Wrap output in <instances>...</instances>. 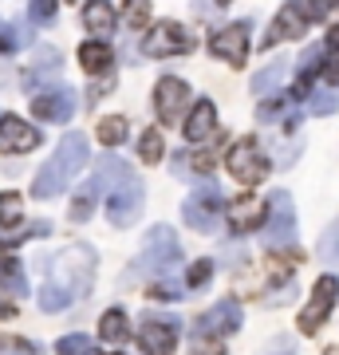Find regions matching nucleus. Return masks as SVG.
<instances>
[{
    "label": "nucleus",
    "instance_id": "c9c22d12",
    "mask_svg": "<svg viewBox=\"0 0 339 355\" xmlns=\"http://www.w3.org/2000/svg\"><path fill=\"white\" fill-rule=\"evenodd\" d=\"M331 8H336V0H312V8H308V16H312V20H324V16L331 12Z\"/></svg>",
    "mask_w": 339,
    "mask_h": 355
},
{
    "label": "nucleus",
    "instance_id": "aec40b11",
    "mask_svg": "<svg viewBox=\"0 0 339 355\" xmlns=\"http://www.w3.org/2000/svg\"><path fill=\"white\" fill-rule=\"evenodd\" d=\"M114 8L107 4V0H91L87 8H83V24H87L91 36H111L114 32Z\"/></svg>",
    "mask_w": 339,
    "mask_h": 355
},
{
    "label": "nucleus",
    "instance_id": "393cba45",
    "mask_svg": "<svg viewBox=\"0 0 339 355\" xmlns=\"http://www.w3.org/2000/svg\"><path fill=\"white\" fill-rule=\"evenodd\" d=\"M324 79L336 87L339 83V24L327 32V40H324Z\"/></svg>",
    "mask_w": 339,
    "mask_h": 355
},
{
    "label": "nucleus",
    "instance_id": "ddd939ff",
    "mask_svg": "<svg viewBox=\"0 0 339 355\" xmlns=\"http://www.w3.org/2000/svg\"><path fill=\"white\" fill-rule=\"evenodd\" d=\"M209 51H214L217 60H225V64L241 67L245 60H249V24L241 20V24L221 28V32L209 40Z\"/></svg>",
    "mask_w": 339,
    "mask_h": 355
},
{
    "label": "nucleus",
    "instance_id": "f257e3e1",
    "mask_svg": "<svg viewBox=\"0 0 339 355\" xmlns=\"http://www.w3.org/2000/svg\"><path fill=\"white\" fill-rule=\"evenodd\" d=\"M91 284H95V249H87V245H67L51 261L48 284L40 292V308L44 312H63V308H71L76 296H87Z\"/></svg>",
    "mask_w": 339,
    "mask_h": 355
},
{
    "label": "nucleus",
    "instance_id": "6e6552de",
    "mask_svg": "<svg viewBox=\"0 0 339 355\" xmlns=\"http://www.w3.org/2000/svg\"><path fill=\"white\" fill-rule=\"evenodd\" d=\"M264 241L272 249H284V245L296 241V209H292V198L284 190H277L268 198V225H264Z\"/></svg>",
    "mask_w": 339,
    "mask_h": 355
},
{
    "label": "nucleus",
    "instance_id": "a878e982",
    "mask_svg": "<svg viewBox=\"0 0 339 355\" xmlns=\"http://www.w3.org/2000/svg\"><path fill=\"white\" fill-rule=\"evenodd\" d=\"M284 71H288V60H277V64H268L261 76L252 79V91H257V95H268V91H277V87H280V79H284Z\"/></svg>",
    "mask_w": 339,
    "mask_h": 355
},
{
    "label": "nucleus",
    "instance_id": "f8f14e48",
    "mask_svg": "<svg viewBox=\"0 0 339 355\" xmlns=\"http://www.w3.org/2000/svg\"><path fill=\"white\" fill-rule=\"evenodd\" d=\"M189 103V83L177 76H162L158 79V87H154V107H158V119L162 123H177L182 111H186Z\"/></svg>",
    "mask_w": 339,
    "mask_h": 355
},
{
    "label": "nucleus",
    "instance_id": "cd10ccee",
    "mask_svg": "<svg viewBox=\"0 0 339 355\" xmlns=\"http://www.w3.org/2000/svg\"><path fill=\"white\" fill-rule=\"evenodd\" d=\"M139 154H142V162H158V158H162L166 154V142H162V130H146V135H142L139 139Z\"/></svg>",
    "mask_w": 339,
    "mask_h": 355
},
{
    "label": "nucleus",
    "instance_id": "423d86ee",
    "mask_svg": "<svg viewBox=\"0 0 339 355\" xmlns=\"http://www.w3.org/2000/svg\"><path fill=\"white\" fill-rule=\"evenodd\" d=\"M336 296H339V280L327 272V277L315 280V288H312V300L304 304L300 320H296V328L304 331V336H312V331L324 328V320L331 316V308H336Z\"/></svg>",
    "mask_w": 339,
    "mask_h": 355
},
{
    "label": "nucleus",
    "instance_id": "1a4fd4ad",
    "mask_svg": "<svg viewBox=\"0 0 339 355\" xmlns=\"http://www.w3.org/2000/svg\"><path fill=\"white\" fill-rule=\"evenodd\" d=\"M146 55H154V60H170V55H186L189 48H193V40H189V32L177 20H162V24H154L150 32H146Z\"/></svg>",
    "mask_w": 339,
    "mask_h": 355
},
{
    "label": "nucleus",
    "instance_id": "bb28decb",
    "mask_svg": "<svg viewBox=\"0 0 339 355\" xmlns=\"http://www.w3.org/2000/svg\"><path fill=\"white\" fill-rule=\"evenodd\" d=\"M320 261L324 265H339V217L324 229V237H320Z\"/></svg>",
    "mask_w": 339,
    "mask_h": 355
},
{
    "label": "nucleus",
    "instance_id": "c85d7f7f",
    "mask_svg": "<svg viewBox=\"0 0 339 355\" xmlns=\"http://www.w3.org/2000/svg\"><path fill=\"white\" fill-rule=\"evenodd\" d=\"M123 20L130 28H146L150 24V4H146V0H126L123 4Z\"/></svg>",
    "mask_w": 339,
    "mask_h": 355
},
{
    "label": "nucleus",
    "instance_id": "7c9ffc66",
    "mask_svg": "<svg viewBox=\"0 0 339 355\" xmlns=\"http://www.w3.org/2000/svg\"><path fill=\"white\" fill-rule=\"evenodd\" d=\"M55 352L60 355H91V340L87 336H63V340L55 343Z\"/></svg>",
    "mask_w": 339,
    "mask_h": 355
},
{
    "label": "nucleus",
    "instance_id": "72a5a7b5",
    "mask_svg": "<svg viewBox=\"0 0 339 355\" xmlns=\"http://www.w3.org/2000/svg\"><path fill=\"white\" fill-rule=\"evenodd\" d=\"M312 111H315V114L339 111V95H312Z\"/></svg>",
    "mask_w": 339,
    "mask_h": 355
},
{
    "label": "nucleus",
    "instance_id": "f3484780",
    "mask_svg": "<svg viewBox=\"0 0 339 355\" xmlns=\"http://www.w3.org/2000/svg\"><path fill=\"white\" fill-rule=\"evenodd\" d=\"M308 20H312V16L304 12L300 4H284V8L277 12V20H272V28H268L264 44H284V40H300L304 32H308Z\"/></svg>",
    "mask_w": 339,
    "mask_h": 355
},
{
    "label": "nucleus",
    "instance_id": "0eeeda50",
    "mask_svg": "<svg viewBox=\"0 0 339 355\" xmlns=\"http://www.w3.org/2000/svg\"><path fill=\"white\" fill-rule=\"evenodd\" d=\"M221 209H225L221 190H217V186H205V190H198V193H189V198H186L182 217H186V225L193 229V233H214Z\"/></svg>",
    "mask_w": 339,
    "mask_h": 355
},
{
    "label": "nucleus",
    "instance_id": "e433bc0d",
    "mask_svg": "<svg viewBox=\"0 0 339 355\" xmlns=\"http://www.w3.org/2000/svg\"><path fill=\"white\" fill-rule=\"evenodd\" d=\"M198 355H225L221 347H205V352H198Z\"/></svg>",
    "mask_w": 339,
    "mask_h": 355
},
{
    "label": "nucleus",
    "instance_id": "2f4dec72",
    "mask_svg": "<svg viewBox=\"0 0 339 355\" xmlns=\"http://www.w3.org/2000/svg\"><path fill=\"white\" fill-rule=\"evenodd\" d=\"M214 277V261H198V265L189 268V277H186V288H201L205 280Z\"/></svg>",
    "mask_w": 339,
    "mask_h": 355
},
{
    "label": "nucleus",
    "instance_id": "4468645a",
    "mask_svg": "<svg viewBox=\"0 0 339 355\" xmlns=\"http://www.w3.org/2000/svg\"><path fill=\"white\" fill-rule=\"evenodd\" d=\"M241 304L237 300H217L205 316L198 320V331L201 336H233V331L241 328Z\"/></svg>",
    "mask_w": 339,
    "mask_h": 355
},
{
    "label": "nucleus",
    "instance_id": "a211bd4d",
    "mask_svg": "<svg viewBox=\"0 0 339 355\" xmlns=\"http://www.w3.org/2000/svg\"><path fill=\"white\" fill-rule=\"evenodd\" d=\"M264 217H268V209H264V202L252 198V193L229 202V229H233V233H252V229H261Z\"/></svg>",
    "mask_w": 339,
    "mask_h": 355
},
{
    "label": "nucleus",
    "instance_id": "20e7f679",
    "mask_svg": "<svg viewBox=\"0 0 339 355\" xmlns=\"http://www.w3.org/2000/svg\"><path fill=\"white\" fill-rule=\"evenodd\" d=\"M126 178H134L130 174V166L119 162V158H111V154H103L99 162H95V170H91V178L83 182V190L76 193V205H71V221H87L91 209H95V202L103 198V190L107 186H123Z\"/></svg>",
    "mask_w": 339,
    "mask_h": 355
},
{
    "label": "nucleus",
    "instance_id": "9d476101",
    "mask_svg": "<svg viewBox=\"0 0 339 355\" xmlns=\"http://www.w3.org/2000/svg\"><path fill=\"white\" fill-rule=\"evenodd\" d=\"M142 214V182L139 178H126L123 186L111 190V202H107V217H111L114 229H126L134 225Z\"/></svg>",
    "mask_w": 339,
    "mask_h": 355
},
{
    "label": "nucleus",
    "instance_id": "f704fd0d",
    "mask_svg": "<svg viewBox=\"0 0 339 355\" xmlns=\"http://www.w3.org/2000/svg\"><path fill=\"white\" fill-rule=\"evenodd\" d=\"M150 296H158V300H177V296H182V284H162V280H158L150 288Z\"/></svg>",
    "mask_w": 339,
    "mask_h": 355
},
{
    "label": "nucleus",
    "instance_id": "a19ab883",
    "mask_svg": "<svg viewBox=\"0 0 339 355\" xmlns=\"http://www.w3.org/2000/svg\"><path fill=\"white\" fill-rule=\"evenodd\" d=\"M0 32H4V28H0Z\"/></svg>",
    "mask_w": 339,
    "mask_h": 355
},
{
    "label": "nucleus",
    "instance_id": "4c0bfd02",
    "mask_svg": "<svg viewBox=\"0 0 339 355\" xmlns=\"http://www.w3.org/2000/svg\"><path fill=\"white\" fill-rule=\"evenodd\" d=\"M0 316H12V304H0Z\"/></svg>",
    "mask_w": 339,
    "mask_h": 355
},
{
    "label": "nucleus",
    "instance_id": "412c9836",
    "mask_svg": "<svg viewBox=\"0 0 339 355\" xmlns=\"http://www.w3.org/2000/svg\"><path fill=\"white\" fill-rule=\"evenodd\" d=\"M79 64L87 67L91 76H107L114 67V51L107 48V44H83V48H79Z\"/></svg>",
    "mask_w": 339,
    "mask_h": 355
},
{
    "label": "nucleus",
    "instance_id": "ea45409f",
    "mask_svg": "<svg viewBox=\"0 0 339 355\" xmlns=\"http://www.w3.org/2000/svg\"><path fill=\"white\" fill-rule=\"evenodd\" d=\"M217 4H233V0H217Z\"/></svg>",
    "mask_w": 339,
    "mask_h": 355
},
{
    "label": "nucleus",
    "instance_id": "dca6fc26",
    "mask_svg": "<svg viewBox=\"0 0 339 355\" xmlns=\"http://www.w3.org/2000/svg\"><path fill=\"white\" fill-rule=\"evenodd\" d=\"M40 146V135L36 127H28L24 119H16V114H4L0 119V150L8 154H28Z\"/></svg>",
    "mask_w": 339,
    "mask_h": 355
},
{
    "label": "nucleus",
    "instance_id": "473e14b6",
    "mask_svg": "<svg viewBox=\"0 0 339 355\" xmlns=\"http://www.w3.org/2000/svg\"><path fill=\"white\" fill-rule=\"evenodd\" d=\"M55 8H60V0H36L32 4V16H36L40 24H48L51 16H55Z\"/></svg>",
    "mask_w": 339,
    "mask_h": 355
},
{
    "label": "nucleus",
    "instance_id": "58836bf2",
    "mask_svg": "<svg viewBox=\"0 0 339 355\" xmlns=\"http://www.w3.org/2000/svg\"><path fill=\"white\" fill-rule=\"evenodd\" d=\"M327 355H339V347H327Z\"/></svg>",
    "mask_w": 339,
    "mask_h": 355
},
{
    "label": "nucleus",
    "instance_id": "c756f323",
    "mask_svg": "<svg viewBox=\"0 0 339 355\" xmlns=\"http://www.w3.org/2000/svg\"><path fill=\"white\" fill-rule=\"evenodd\" d=\"M20 217H24V205L16 193H0V225H20Z\"/></svg>",
    "mask_w": 339,
    "mask_h": 355
},
{
    "label": "nucleus",
    "instance_id": "7ed1b4c3",
    "mask_svg": "<svg viewBox=\"0 0 339 355\" xmlns=\"http://www.w3.org/2000/svg\"><path fill=\"white\" fill-rule=\"evenodd\" d=\"M182 265V245H177V233L170 225H154L142 241V253L134 261V277H154L162 280L170 277L174 268Z\"/></svg>",
    "mask_w": 339,
    "mask_h": 355
},
{
    "label": "nucleus",
    "instance_id": "b1692460",
    "mask_svg": "<svg viewBox=\"0 0 339 355\" xmlns=\"http://www.w3.org/2000/svg\"><path fill=\"white\" fill-rule=\"evenodd\" d=\"M126 135H130V123H126L123 114H107L99 127H95V139H99L103 146H119Z\"/></svg>",
    "mask_w": 339,
    "mask_h": 355
},
{
    "label": "nucleus",
    "instance_id": "6ab92c4d",
    "mask_svg": "<svg viewBox=\"0 0 339 355\" xmlns=\"http://www.w3.org/2000/svg\"><path fill=\"white\" fill-rule=\"evenodd\" d=\"M214 130H217V107H214L209 99L193 103V111L186 114V142L214 139Z\"/></svg>",
    "mask_w": 339,
    "mask_h": 355
},
{
    "label": "nucleus",
    "instance_id": "f03ea898",
    "mask_svg": "<svg viewBox=\"0 0 339 355\" xmlns=\"http://www.w3.org/2000/svg\"><path fill=\"white\" fill-rule=\"evenodd\" d=\"M87 139L83 135H67V139H60V146H55V154L48 158V166L36 174V182H32V193L36 198H55L60 190H67L71 182H76V174L87 166Z\"/></svg>",
    "mask_w": 339,
    "mask_h": 355
},
{
    "label": "nucleus",
    "instance_id": "9b49d317",
    "mask_svg": "<svg viewBox=\"0 0 339 355\" xmlns=\"http://www.w3.org/2000/svg\"><path fill=\"white\" fill-rule=\"evenodd\" d=\"M177 328H182V324H177L174 316H146L142 328H139L142 352L146 355H170L174 343H177Z\"/></svg>",
    "mask_w": 339,
    "mask_h": 355
},
{
    "label": "nucleus",
    "instance_id": "5701e85b",
    "mask_svg": "<svg viewBox=\"0 0 339 355\" xmlns=\"http://www.w3.org/2000/svg\"><path fill=\"white\" fill-rule=\"evenodd\" d=\"M0 288H8L12 296H24L28 292V277H24V268H20V261L0 257Z\"/></svg>",
    "mask_w": 339,
    "mask_h": 355
},
{
    "label": "nucleus",
    "instance_id": "4be33fe9",
    "mask_svg": "<svg viewBox=\"0 0 339 355\" xmlns=\"http://www.w3.org/2000/svg\"><path fill=\"white\" fill-rule=\"evenodd\" d=\"M126 336H130V324H126V312H123V308L103 312V320H99V340H103V343H126Z\"/></svg>",
    "mask_w": 339,
    "mask_h": 355
},
{
    "label": "nucleus",
    "instance_id": "39448f33",
    "mask_svg": "<svg viewBox=\"0 0 339 355\" xmlns=\"http://www.w3.org/2000/svg\"><path fill=\"white\" fill-rule=\"evenodd\" d=\"M225 166H229V174L237 178L241 186H257V182H264V174H268V158H264V150H261V142L257 139L233 142Z\"/></svg>",
    "mask_w": 339,
    "mask_h": 355
},
{
    "label": "nucleus",
    "instance_id": "2eb2a0df",
    "mask_svg": "<svg viewBox=\"0 0 339 355\" xmlns=\"http://www.w3.org/2000/svg\"><path fill=\"white\" fill-rule=\"evenodd\" d=\"M32 114H36V119H48V123H71V114H76V95L67 87L44 91V95L32 99Z\"/></svg>",
    "mask_w": 339,
    "mask_h": 355
}]
</instances>
